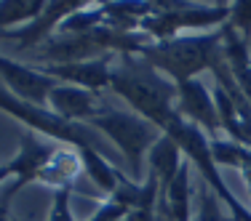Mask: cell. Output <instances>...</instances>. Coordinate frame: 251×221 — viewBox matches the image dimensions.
<instances>
[{"label":"cell","mask_w":251,"mask_h":221,"mask_svg":"<svg viewBox=\"0 0 251 221\" xmlns=\"http://www.w3.org/2000/svg\"><path fill=\"white\" fill-rule=\"evenodd\" d=\"M110 91L128 101L131 110L160 131L176 115V83L160 75L142 56H121V64L112 67Z\"/></svg>","instance_id":"cell-1"},{"label":"cell","mask_w":251,"mask_h":221,"mask_svg":"<svg viewBox=\"0 0 251 221\" xmlns=\"http://www.w3.org/2000/svg\"><path fill=\"white\" fill-rule=\"evenodd\" d=\"M136 56L150 62L160 75L174 80L176 86L179 83H187V80H195L206 69L211 72L225 59L222 27L214 29V32L179 35L174 40H160V43L150 40L147 45H142V51Z\"/></svg>","instance_id":"cell-2"},{"label":"cell","mask_w":251,"mask_h":221,"mask_svg":"<svg viewBox=\"0 0 251 221\" xmlns=\"http://www.w3.org/2000/svg\"><path fill=\"white\" fill-rule=\"evenodd\" d=\"M163 133L176 141L179 149H182V155L187 157V163L195 165V171L203 176V184H206V187L227 205L230 219L232 221H251V211L230 192V187L225 184L222 171H219L217 160H214V152H211V139H208L206 131H201L195 123L184 120V117L176 112V115L169 120V125L163 128Z\"/></svg>","instance_id":"cell-3"},{"label":"cell","mask_w":251,"mask_h":221,"mask_svg":"<svg viewBox=\"0 0 251 221\" xmlns=\"http://www.w3.org/2000/svg\"><path fill=\"white\" fill-rule=\"evenodd\" d=\"M94 131H99L101 136L112 141L128 160L131 168V178L136 184H142V165H145V157L150 155V149L155 147V141L163 136V131L158 125H152L150 120H145L136 112H126V110H112V107H104L91 123Z\"/></svg>","instance_id":"cell-4"},{"label":"cell","mask_w":251,"mask_h":221,"mask_svg":"<svg viewBox=\"0 0 251 221\" xmlns=\"http://www.w3.org/2000/svg\"><path fill=\"white\" fill-rule=\"evenodd\" d=\"M0 110L8 112L14 120H19L25 128L35 131V133H46V139H53L59 144H70V147H91L97 152L104 155L107 147L101 141V133H94L91 125L83 123H70L64 117H59L56 112L46 110V107H35L27 104V101L16 99L11 91H3L0 88Z\"/></svg>","instance_id":"cell-5"},{"label":"cell","mask_w":251,"mask_h":221,"mask_svg":"<svg viewBox=\"0 0 251 221\" xmlns=\"http://www.w3.org/2000/svg\"><path fill=\"white\" fill-rule=\"evenodd\" d=\"M230 19V3L217 5H193V3H163L155 0V11L142 22L139 32H145L150 40H174L182 29L195 32H214V27H225Z\"/></svg>","instance_id":"cell-6"},{"label":"cell","mask_w":251,"mask_h":221,"mask_svg":"<svg viewBox=\"0 0 251 221\" xmlns=\"http://www.w3.org/2000/svg\"><path fill=\"white\" fill-rule=\"evenodd\" d=\"M86 0H51V3H46V11L38 16L35 22H29V24L19 27V29H8V32H0V40H5V43H14L16 48H29V51H38L43 43H49V40L56 35V29L62 27L64 19H70V16L75 14V11L86 8Z\"/></svg>","instance_id":"cell-7"},{"label":"cell","mask_w":251,"mask_h":221,"mask_svg":"<svg viewBox=\"0 0 251 221\" xmlns=\"http://www.w3.org/2000/svg\"><path fill=\"white\" fill-rule=\"evenodd\" d=\"M0 77H3L5 88L16 99L27 101V104H35V107L49 104L51 91L59 86L56 77L46 75L40 67H32V64H25L11 56H0Z\"/></svg>","instance_id":"cell-8"},{"label":"cell","mask_w":251,"mask_h":221,"mask_svg":"<svg viewBox=\"0 0 251 221\" xmlns=\"http://www.w3.org/2000/svg\"><path fill=\"white\" fill-rule=\"evenodd\" d=\"M176 93V112L184 120L195 123L201 131H206L208 139H217L222 133V123H219L217 101H214V91H208V86L203 80H187L179 83Z\"/></svg>","instance_id":"cell-9"},{"label":"cell","mask_w":251,"mask_h":221,"mask_svg":"<svg viewBox=\"0 0 251 221\" xmlns=\"http://www.w3.org/2000/svg\"><path fill=\"white\" fill-rule=\"evenodd\" d=\"M46 75L56 77V80L67 83V86H77L83 91H91L99 96V91L110 88L112 80V56L91 59V62H75V64H49L40 67Z\"/></svg>","instance_id":"cell-10"},{"label":"cell","mask_w":251,"mask_h":221,"mask_svg":"<svg viewBox=\"0 0 251 221\" xmlns=\"http://www.w3.org/2000/svg\"><path fill=\"white\" fill-rule=\"evenodd\" d=\"M49 110L56 112L59 117L70 123H83L88 125L94 117L104 110L101 99L91 91H83L77 86H67V83H59L49 96Z\"/></svg>","instance_id":"cell-11"},{"label":"cell","mask_w":251,"mask_h":221,"mask_svg":"<svg viewBox=\"0 0 251 221\" xmlns=\"http://www.w3.org/2000/svg\"><path fill=\"white\" fill-rule=\"evenodd\" d=\"M158 216L166 221H193V184H190L187 160L171 181V187L158 197Z\"/></svg>","instance_id":"cell-12"},{"label":"cell","mask_w":251,"mask_h":221,"mask_svg":"<svg viewBox=\"0 0 251 221\" xmlns=\"http://www.w3.org/2000/svg\"><path fill=\"white\" fill-rule=\"evenodd\" d=\"M80 171H83V163H80V155H77V147L59 144L56 152H53V157H51V163L46 165L43 173H40L38 184H46L53 192H59V189H70V192H73Z\"/></svg>","instance_id":"cell-13"},{"label":"cell","mask_w":251,"mask_h":221,"mask_svg":"<svg viewBox=\"0 0 251 221\" xmlns=\"http://www.w3.org/2000/svg\"><path fill=\"white\" fill-rule=\"evenodd\" d=\"M222 48L225 59L230 64V72L235 77L238 88L243 91V96L251 104V51H249V40H243L230 24L222 27Z\"/></svg>","instance_id":"cell-14"},{"label":"cell","mask_w":251,"mask_h":221,"mask_svg":"<svg viewBox=\"0 0 251 221\" xmlns=\"http://www.w3.org/2000/svg\"><path fill=\"white\" fill-rule=\"evenodd\" d=\"M147 163H150V173L155 178H158L160 184V195L166 192V189L171 187V181L176 178V173L182 171L184 165V155L179 144L171 136H160L158 141H155V147L150 149V155H147Z\"/></svg>","instance_id":"cell-15"},{"label":"cell","mask_w":251,"mask_h":221,"mask_svg":"<svg viewBox=\"0 0 251 221\" xmlns=\"http://www.w3.org/2000/svg\"><path fill=\"white\" fill-rule=\"evenodd\" d=\"M77 155H80V163H83L86 176L91 178V181L97 184V187H99L104 195H110V197L115 195V189L121 187L126 178H131V176H123V173L118 171L115 165H112L110 160L104 157V155L97 152V149H91V147L77 149Z\"/></svg>","instance_id":"cell-16"},{"label":"cell","mask_w":251,"mask_h":221,"mask_svg":"<svg viewBox=\"0 0 251 221\" xmlns=\"http://www.w3.org/2000/svg\"><path fill=\"white\" fill-rule=\"evenodd\" d=\"M46 11V0H0V32L19 29Z\"/></svg>","instance_id":"cell-17"},{"label":"cell","mask_w":251,"mask_h":221,"mask_svg":"<svg viewBox=\"0 0 251 221\" xmlns=\"http://www.w3.org/2000/svg\"><path fill=\"white\" fill-rule=\"evenodd\" d=\"M211 152L217 165H227L241 173L251 165V147H243L232 139H211Z\"/></svg>","instance_id":"cell-18"},{"label":"cell","mask_w":251,"mask_h":221,"mask_svg":"<svg viewBox=\"0 0 251 221\" xmlns=\"http://www.w3.org/2000/svg\"><path fill=\"white\" fill-rule=\"evenodd\" d=\"M198 192H201V197H198V219L195 221H232V219H227L222 213V208H219V197L214 195L206 184H203Z\"/></svg>","instance_id":"cell-19"},{"label":"cell","mask_w":251,"mask_h":221,"mask_svg":"<svg viewBox=\"0 0 251 221\" xmlns=\"http://www.w3.org/2000/svg\"><path fill=\"white\" fill-rule=\"evenodd\" d=\"M227 24L235 29L243 40H251V0L230 3V19H227Z\"/></svg>","instance_id":"cell-20"},{"label":"cell","mask_w":251,"mask_h":221,"mask_svg":"<svg viewBox=\"0 0 251 221\" xmlns=\"http://www.w3.org/2000/svg\"><path fill=\"white\" fill-rule=\"evenodd\" d=\"M70 197H73V192H70V189H59V192H53V202H51L49 221H75L73 208H70Z\"/></svg>","instance_id":"cell-21"},{"label":"cell","mask_w":251,"mask_h":221,"mask_svg":"<svg viewBox=\"0 0 251 221\" xmlns=\"http://www.w3.org/2000/svg\"><path fill=\"white\" fill-rule=\"evenodd\" d=\"M19 189H25V184L16 181V178H11L0 187V221H11V200Z\"/></svg>","instance_id":"cell-22"},{"label":"cell","mask_w":251,"mask_h":221,"mask_svg":"<svg viewBox=\"0 0 251 221\" xmlns=\"http://www.w3.org/2000/svg\"><path fill=\"white\" fill-rule=\"evenodd\" d=\"M241 176H243V181H246V187H249V195H251V165L241 173Z\"/></svg>","instance_id":"cell-23"},{"label":"cell","mask_w":251,"mask_h":221,"mask_svg":"<svg viewBox=\"0 0 251 221\" xmlns=\"http://www.w3.org/2000/svg\"><path fill=\"white\" fill-rule=\"evenodd\" d=\"M158 221H166V219H160V216H158Z\"/></svg>","instance_id":"cell-24"}]
</instances>
